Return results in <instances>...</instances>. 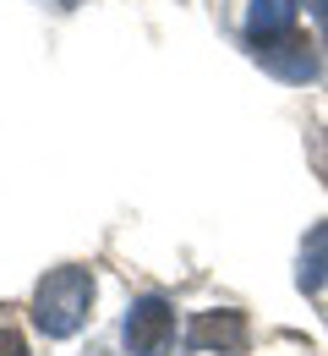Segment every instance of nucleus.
Here are the masks:
<instances>
[{"label": "nucleus", "instance_id": "7", "mask_svg": "<svg viewBox=\"0 0 328 356\" xmlns=\"http://www.w3.org/2000/svg\"><path fill=\"white\" fill-rule=\"evenodd\" d=\"M0 356H28V346H22V334H17L11 323H0Z\"/></svg>", "mask_w": 328, "mask_h": 356}, {"label": "nucleus", "instance_id": "6", "mask_svg": "<svg viewBox=\"0 0 328 356\" xmlns=\"http://www.w3.org/2000/svg\"><path fill=\"white\" fill-rule=\"evenodd\" d=\"M295 285H301L307 296H318V291L328 285V220L307 230V241H301V268H295Z\"/></svg>", "mask_w": 328, "mask_h": 356}, {"label": "nucleus", "instance_id": "4", "mask_svg": "<svg viewBox=\"0 0 328 356\" xmlns=\"http://www.w3.org/2000/svg\"><path fill=\"white\" fill-rule=\"evenodd\" d=\"M295 11H301V0H252L246 6V39L257 49L290 39L295 33Z\"/></svg>", "mask_w": 328, "mask_h": 356}, {"label": "nucleus", "instance_id": "8", "mask_svg": "<svg viewBox=\"0 0 328 356\" xmlns=\"http://www.w3.org/2000/svg\"><path fill=\"white\" fill-rule=\"evenodd\" d=\"M301 6H307V17L323 28V39H328V0H301Z\"/></svg>", "mask_w": 328, "mask_h": 356}, {"label": "nucleus", "instance_id": "2", "mask_svg": "<svg viewBox=\"0 0 328 356\" xmlns=\"http://www.w3.org/2000/svg\"><path fill=\"white\" fill-rule=\"evenodd\" d=\"M170 334H175V307H170L164 296H142V302H132L126 323H121V340H126V351H132V356H159L164 346H170Z\"/></svg>", "mask_w": 328, "mask_h": 356}, {"label": "nucleus", "instance_id": "3", "mask_svg": "<svg viewBox=\"0 0 328 356\" xmlns=\"http://www.w3.org/2000/svg\"><path fill=\"white\" fill-rule=\"evenodd\" d=\"M187 346L191 351H225V356L246 351V312H235V307L197 312L187 329Z\"/></svg>", "mask_w": 328, "mask_h": 356}, {"label": "nucleus", "instance_id": "5", "mask_svg": "<svg viewBox=\"0 0 328 356\" xmlns=\"http://www.w3.org/2000/svg\"><path fill=\"white\" fill-rule=\"evenodd\" d=\"M257 60H263L274 77H284V83H312V77H318V55H312L307 39H295V33L279 39V44H263Z\"/></svg>", "mask_w": 328, "mask_h": 356}, {"label": "nucleus", "instance_id": "1", "mask_svg": "<svg viewBox=\"0 0 328 356\" xmlns=\"http://www.w3.org/2000/svg\"><path fill=\"white\" fill-rule=\"evenodd\" d=\"M88 307H94V274L77 264L49 268L39 280V291H33V323L49 340H71L88 323Z\"/></svg>", "mask_w": 328, "mask_h": 356}]
</instances>
